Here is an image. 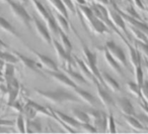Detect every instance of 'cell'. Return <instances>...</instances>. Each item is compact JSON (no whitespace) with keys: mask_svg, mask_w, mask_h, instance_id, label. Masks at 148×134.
<instances>
[{"mask_svg":"<svg viewBox=\"0 0 148 134\" xmlns=\"http://www.w3.org/2000/svg\"><path fill=\"white\" fill-rule=\"evenodd\" d=\"M101 53H103V58H105V60H106V63L109 65V67L111 68V69H113L114 71L118 74V75L123 76L124 75L123 67H122V66L120 65V64L118 63V62L116 61L113 57H112V55L109 53V51L106 49V47H103V49H101Z\"/></svg>","mask_w":148,"mask_h":134,"instance_id":"19","label":"cell"},{"mask_svg":"<svg viewBox=\"0 0 148 134\" xmlns=\"http://www.w3.org/2000/svg\"><path fill=\"white\" fill-rule=\"evenodd\" d=\"M15 126H16V130L21 133H25V120L23 117V113H18L17 118L15 120Z\"/></svg>","mask_w":148,"mask_h":134,"instance_id":"38","label":"cell"},{"mask_svg":"<svg viewBox=\"0 0 148 134\" xmlns=\"http://www.w3.org/2000/svg\"><path fill=\"white\" fill-rule=\"evenodd\" d=\"M127 49H128V51H129L130 63H131L133 69L138 67V66L142 65V55H141V53L137 51V49H136L134 45H128Z\"/></svg>","mask_w":148,"mask_h":134,"instance_id":"22","label":"cell"},{"mask_svg":"<svg viewBox=\"0 0 148 134\" xmlns=\"http://www.w3.org/2000/svg\"><path fill=\"white\" fill-rule=\"evenodd\" d=\"M106 49L109 51V53L112 55V57L120 64L123 68H127L128 67V60L127 57H126L125 53L124 51L122 49L121 47L117 45L115 41H107V43L105 45Z\"/></svg>","mask_w":148,"mask_h":134,"instance_id":"9","label":"cell"},{"mask_svg":"<svg viewBox=\"0 0 148 134\" xmlns=\"http://www.w3.org/2000/svg\"><path fill=\"white\" fill-rule=\"evenodd\" d=\"M17 2L21 3L23 5H27L29 2H31V1H29V0H17Z\"/></svg>","mask_w":148,"mask_h":134,"instance_id":"50","label":"cell"},{"mask_svg":"<svg viewBox=\"0 0 148 134\" xmlns=\"http://www.w3.org/2000/svg\"><path fill=\"white\" fill-rule=\"evenodd\" d=\"M52 45L55 49L56 55H57L58 62H59L61 69H72L74 64V59L71 55V53H68L60 43H58L55 39L53 37L52 39Z\"/></svg>","mask_w":148,"mask_h":134,"instance_id":"6","label":"cell"},{"mask_svg":"<svg viewBox=\"0 0 148 134\" xmlns=\"http://www.w3.org/2000/svg\"><path fill=\"white\" fill-rule=\"evenodd\" d=\"M107 131L110 133H116L117 132V128H116V122H115V118L114 115L111 111L108 114V128Z\"/></svg>","mask_w":148,"mask_h":134,"instance_id":"39","label":"cell"},{"mask_svg":"<svg viewBox=\"0 0 148 134\" xmlns=\"http://www.w3.org/2000/svg\"><path fill=\"white\" fill-rule=\"evenodd\" d=\"M135 117L141 122V124L148 130V115L145 113H140V114H135Z\"/></svg>","mask_w":148,"mask_h":134,"instance_id":"42","label":"cell"},{"mask_svg":"<svg viewBox=\"0 0 148 134\" xmlns=\"http://www.w3.org/2000/svg\"><path fill=\"white\" fill-rule=\"evenodd\" d=\"M53 15H54V17H55L56 21H57V24H58V26H59V28L68 35L70 31L69 18H67V17H65L64 15H62L61 13L56 12V11H55V13H53Z\"/></svg>","mask_w":148,"mask_h":134,"instance_id":"25","label":"cell"},{"mask_svg":"<svg viewBox=\"0 0 148 134\" xmlns=\"http://www.w3.org/2000/svg\"><path fill=\"white\" fill-rule=\"evenodd\" d=\"M107 8H108V14H109V17L112 20V22H113V24L117 27V29L122 35H125L128 41H131L130 31H129V29H128L127 25H126V22H125V20H124L123 16L121 15V13L111 6H108Z\"/></svg>","mask_w":148,"mask_h":134,"instance_id":"8","label":"cell"},{"mask_svg":"<svg viewBox=\"0 0 148 134\" xmlns=\"http://www.w3.org/2000/svg\"><path fill=\"white\" fill-rule=\"evenodd\" d=\"M32 23L34 24V27H35L36 32L38 33V35H39L46 43L52 45V39H53V37H52V35L49 29H48L47 25L44 24L41 19L38 18L37 16H32Z\"/></svg>","mask_w":148,"mask_h":134,"instance_id":"10","label":"cell"},{"mask_svg":"<svg viewBox=\"0 0 148 134\" xmlns=\"http://www.w3.org/2000/svg\"><path fill=\"white\" fill-rule=\"evenodd\" d=\"M124 120L128 124V126L132 128V129L136 130V131H141V130H147L143 125L141 124V122L135 117V116H128L124 115Z\"/></svg>","mask_w":148,"mask_h":134,"instance_id":"28","label":"cell"},{"mask_svg":"<svg viewBox=\"0 0 148 134\" xmlns=\"http://www.w3.org/2000/svg\"><path fill=\"white\" fill-rule=\"evenodd\" d=\"M101 79H103V84L105 87L109 88L114 93H119L121 91L120 84L110 74L106 73V72H101Z\"/></svg>","mask_w":148,"mask_h":134,"instance_id":"20","label":"cell"},{"mask_svg":"<svg viewBox=\"0 0 148 134\" xmlns=\"http://www.w3.org/2000/svg\"><path fill=\"white\" fill-rule=\"evenodd\" d=\"M76 11H78L79 16L83 17L87 27L91 32H93L95 35H109V33H111V30L106 26L105 23L93 14L90 6H87V4L76 5Z\"/></svg>","mask_w":148,"mask_h":134,"instance_id":"1","label":"cell"},{"mask_svg":"<svg viewBox=\"0 0 148 134\" xmlns=\"http://www.w3.org/2000/svg\"><path fill=\"white\" fill-rule=\"evenodd\" d=\"M29 1H31V3L34 5V8H35L36 12L39 14V16L41 17L44 21L52 14L51 11H50L49 9L46 8V7L42 4V2L40 1V0H29Z\"/></svg>","mask_w":148,"mask_h":134,"instance_id":"23","label":"cell"},{"mask_svg":"<svg viewBox=\"0 0 148 134\" xmlns=\"http://www.w3.org/2000/svg\"><path fill=\"white\" fill-rule=\"evenodd\" d=\"M89 117V123H91L97 132H106L108 128V114L103 110L93 108L85 110Z\"/></svg>","mask_w":148,"mask_h":134,"instance_id":"3","label":"cell"},{"mask_svg":"<svg viewBox=\"0 0 148 134\" xmlns=\"http://www.w3.org/2000/svg\"><path fill=\"white\" fill-rule=\"evenodd\" d=\"M9 107H10L11 109L14 110V111L18 112V113H23V106L21 105V104L19 103L18 101H16V100H15L14 102H12V103H11V104H9Z\"/></svg>","mask_w":148,"mask_h":134,"instance_id":"44","label":"cell"},{"mask_svg":"<svg viewBox=\"0 0 148 134\" xmlns=\"http://www.w3.org/2000/svg\"><path fill=\"white\" fill-rule=\"evenodd\" d=\"M62 71L71 79V81H73L74 83L76 84L78 87L79 86H87L90 84L80 73H77V72L73 71V69H62Z\"/></svg>","mask_w":148,"mask_h":134,"instance_id":"21","label":"cell"},{"mask_svg":"<svg viewBox=\"0 0 148 134\" xmlns=\"http://www.w3.org/2000/svg\"><path fill=\"white\" fill-rule=\"evenodd\" d=\"M71 116L74 119H76L80 124L89 123V117L87 115L86 111H83V110L78 109V108H73L71 110Z\"/></svg>","mask_w":148,"mask_h":134,"instance_id":"27","label":"cell"},{"mask_svg":"<svg viewBox=\"0 0 148 134\" xmlns=\"http://www.w3.org/2000/svg\"><path fill=\"white\" fill-rule=\"evenodd\" d=\"M52 113H53V118L55 120H57V122L62 125L63 127L66 128V130L69 132H75L76 129L80 128L81 124L77 121L76 119H74L72 116L66 115L65 113L58 110L52 109Z\"/></svg>","mask_w":148,"mask_h":134,"instance_id":"7","label":"cell"},{"mask_svg":"<svg viewBox=\"0 0 148 134\" xmlns=\"http://www.w3.org/2000/svg\"><path fill=\"white\" fill-rule=\"evenodd\" d=\"M0 29L2 31H4L5 33H7V35H13V37H16L21 39V35H18L16 29L13 27V25L2 16H0Z\"/></svg>","mask_w":148,"mask_h":134,"instance_id":"24","label":"cell"},{"mask_svg":"<svg viewBox=\"0 0 148 134\" xmlns=\"http://www.w3.org/2000/svg\"><path fill=\"white\" fill-rule=\"evenodd\" d=\"M134 47L137 49V51L141 53L143 58H146L148 60V43L135 41H134Z\"/></svg>","mask_w":148,"mask_h":134,"instance_id":"36","label":"cell"},{"mask_svg":"<svg viewBox=\"0 0 148 134\" xmlns=\"http://www.w3.org/2000/svg\"><path fill=\"white\" fill-rule=\"evenodd\" d=\"M142 64H143L144 67L146 68V70H147V73H148V60L146 59V58L142 57Z\"/></svg>","mask_w":148,"mask_h":134,"instance_id":"49","label":"cell"},{"mask_svg":"<svg viewBox=\"0 0 148 134\" xmlns=\"http://www.w3.org/2000/svg\"><path fill=\"white\" fill-rule=\"evenodd\" d=\"M146 12H147V13H148V10H147V9H146Z\"/></svg>","mask_w":148,"mask_h":134,"instance_id":"55","label":"cell"},{"mask_svg":"<svg viewBox=\"0 0 148 134\" xmlns=\"http://www.w3.org/2000/svg\"><path fill=\"white\" fill-rule=\"evenodd\" d=\"M142 2L144 3V5H145L146 9L148 10V0H142Z\"/></svg>","mask_w":148,"mask_h":134,"instance_id":"51","label":"cell"},{"mask_svg":"<svg viewBox=\"0 0 148 134\" xmlns=\"http://www.w3.org/2000/svg\"><path fill=\"white\" fill-rule=\"evenodd\" d=\"M95 86H97V97H99V102L103 104V107L107 108L109 111H111L113 108L116 107L114 98L112 97L111 94L106 90L105 86H103L99 83L95 84Z\"/></svg>","mask_w":148,"mask_h":134,"instance_id":"11","label":"cell"},{"mask_svg":"<svg viewBox=\"0 0 148 134\" xmlns=\"http://www.w3.org/2000/svg\"><path fill=\"white\" fill-rule=\"evenodd\" d=\"M73 92H74V94L78 97V99L80 100V101L86 103L87 105H89L90 107H93V108L99 107V104L101 103V102H99V100L97 99L95 96H93L91 93H89V92L85 91V90L81 89V88H79V87L75 88V89L73 90Z\"/></svg>","mask_w":148,"mask_h":134,"instance_id":"14","label":"cell"},{"mask_svg":"<svg viewBox=\"0 0 148 134\" xmlns=\"http://www.w3.org/2000/svg\"><path fill=\"white\" fill-rule=\"evenodd\" d=\"M36 94L43 99L47 100L48 102L52 104H63L68 102H80L76 95L70 93L68 91H65L63 89L52 90V91H45V90H35Z\"/></svg>","mask_w":148,"mask_h":134,"instance_id":"2","label":"cell"},{"mask_svg":"<svg viewBox=\"0 0 148 134\" xmlns=\"http://www.w3.org/2000/svg\"><path fill=\"white\" fill-rule=\"evenodd\" d=\"M8 49V47L6 45V43L0 39V51H5V49Z\"/></svg>","mask_w":148,"mask_h":134,"instance_id":"47","label":"cell"},{"mask_svg":"<svg viewBox=\"0 0 148 134\" xmlns=\"http://www.w3.org/2000/svg\"><path fill=\"white\" fill-rule=\"evenodd\" d=\"M58 37H59V39H60V43L62 45V47H63L64 49L68 51V53H72V49H73V47H72V43H71V41H70V39H68L67 33L64 32L63 30H61V29H60Z\"/></svg>","mask_w":148,"mask_h":134,"instance_id":"34","label":"cell"},{"mask_svg":"<svg viewBox=\"0 0 148 134\" xmlns=\"http://www.w3.org/2000/svg\"><path fill=\"white\" fill-rule=\"evenodd\" d=\"M80 129L82 132H87V133H95L97 129L91 123H83L80 125Z\"/></svg>","mask_w":148,"mask_h":134,"instance_id":"41","label":"cell"},{"mask_svg":"<svg viewBox=\"0 0 148 134\" xmlns=\"http://www.w3.org/2000/svg\"><path fill=\"white\" fill-rule=\"evenodd\" d=\"M2 78L5 80V82H8L14 78V65L12 64H4L2 69Z\"/></svg>","mask_w":148,"mask_h":134,"instance_id":"32","label":"cell"},{"mask_svg":"<svg viewBox=\"0 0 148 134\" xmlns=\"http://www.w3.org/2000/svg\"><path fill=\"white\" fill-rule=\"evenodd\" d=\"M128 29L129 31L132 33L133 37L135 39V41H143V43H148V39L143 32H142L140 29H138L137 27L133 26V25L128 24Z\"/></svg>","mask_w":148,"mask_h":134,"instance_id":"33","label":"cell"},{"mask_svg":"<svg viewBox=\"0 0 148 134\" xmlns=\"http://www.w3.org/2000/svg\"><path fill=\"white\" fill-rule=\"evenodd\" d=\"M13 53L16 55L17 60H18V63H21L25 69L29 70V71H32V72H35V73H37V74H40V75H43V72H42L43 68L40 65L39 62L34 61V60L21 55V53H18V51H13Z\"/></svg>","mask_w":148,"mask_h":134,"instance_id":"13","label":"cell"},{"mask_svg":"<svg viewBox=\"0 0 148 134\" xmlns=\"http://www.w3.org/2000/svg\"><path fill=\"white\" fill-rule=\"evenodd\" d=\"M1 1H2V2H4V3H7V4H8V2L10 1V0H1Z\"/></svg>","mask_w":148,"mask_h":134,"instance_id":"52","label":"cell"},{"mask_svg":"<svg viewBox=\"0 0 148 134\" xmlns=\"http://www.w3.org/2000/svg\"><path fill=\"white\" fill-rule=\"evenodd\" d=\"M116 107L119 108L123 115L128 116H135V108L132 104L131 100L127 97H118L116 98Z\"/></svg>","mask_w":148,"mask_h":134,"instance_id":"15","label":"cell"},{"mask_svg":"<svg viewBox=\"0 0 148 134\" xmlns=\"http://www.w3.org/2000/svg\"><path fill=\"white\" fill-rule=\"evenodd\" d=\"M0 60L4 62L5 64H12V65H16L18 63L16 55L14 53H7L5 51H0Z\"/></svg>","mask_w":148,"mask_h":134,"instance_id":"35","label":"cell"},{"mask_svg":"<svg viewBox=\"0 0 148 134\" xmlns=\"http://www.w3.org/2000/svg\"><path fill=\"white\" fill-rule=\"evenodd\" d=\"M134 74H135V82L140 86V87H141V86L143 85L144 80H145L144 79V73H143V68H142V65L134 68Z\"/></svg>","mask_w":148,"mask_h":134,"instance_id":"37","label":"cell"},{"mask_svg":"<svg viewBox=\"0 0 148 134\" xmlns=\"http://www.w3.org/2000/svg\"><path fill=\"white\" fill-rule=\"evenodd\" d=\"M47 1L50 4V6H51L56 12L61 13L62 15H64L65 17L69 18V16H68V11L66 10L65 6L63 5L61 0H47Z\"/></svg>","mask_w":148,"mask_h":134,"instance_id":"31","label":"cell"},{"mask_svg":"<svg viewBox=\"0 0 148 134\" xmlns=\"http://www.w3.org/2000/svg\"><path fill=\"white\" fill-rule=\"evenodd\" d=\"M29 51L33 53H35V55L38 59V62H39L40 65L42 66L44 71H59L58 65L51 59V58L47 57V55H43V53H40L39 51H37L36 49H29Z\"/></svg>","mask_w":148,"mask_h":134,"instance_id":"16","label":"cell"},{"mask_svg":"<svg viewBox=\"0 0 148 134\" xmlns=\"http://www.w3.org/2000/svg\"><path fill=\"white\" fill-rule=\"evenodd\" d=\"M85 1H86V2H87V3H88V2H90L91 0H85Z\"/></svg>","mask_w":148,"mask_h":134,"instance_id":"53","label":"cell"},{"mask_svg":"<svg viewBox=\"0 0 148 134\" xmlns=\"http://www.w3.org/2000/svg\"><path fill=\"white\" fill-rule=\"evenodd\" d=\"M126 87H127L128 91L133 96H135L139 101H145V100L143 99V96H142L141 87H140L136 82H128V83L126 84Z\"/></svg>","mask_w":148,"mask_h":134,"instance_id":"29","label":"cell"},{"mask_svg":"<svg viewBox=\"0 0 148 134\" xmlns=\"http://www.w3.org/2000/svg\"><path fill=\"white\" fill-rule=\"evenodd\" d=\"M25 132H42V122L39 118H34L31 120H25Z\"/></svg>","mask_w":148,"mask_h":134,"instance_id":"26","label":"cell"},{"mask_svg":"<svg viewBox=\"0 0 148 134\" xmlns=\"http://www.w3.org/2000/svg\"><path fill=\"white\" fill-rule=\"evenodd\" d=\"M131 2H132V4H133L136 8L139 9V10L146 11V7H145V5H144V3L142 2V0H131Z\"/></svg>","mask_w":148,"mask_h":134,"instance_id":"45","label":"cell"},{"mask_svg":"<svg viewBox=\"0 0 148 134\" xmlns=\"http://www.w3.org/2000/svg\"><path fill=\"white\" fill-rule=\"evenodd\" d=\"M74 3L76 5H84V4H87V2L85 0H73Z\"/></svg>","mask_w":148,"mask_h":134,"instance_id":"48","label":"cell"},{"mask_svg":"<svg viewBox=\"0 0 148 134\" xmlns=\"http://www.w3.org/2000/svg\"><path fill=\"white\" fill-rule=\"evenodd\" d=\"M45 24L47 25L48 29L50 30L51 35H55V37H58V35H59L60 28H59V26H58L57 21H56L55 17H54L53 13H52V14L50 15V16L48 17V18L45 20Z\"/></svg>","mask_w":148,"mask_h":134,"instance_id":"30","label":"cell"},{"mask_svg":"<svg viewBox=\"0 0 148 134\" xmlns=\"http://www.w3.org/2000/svg\"><path fill=\"white\" fill-rule=\"evenodd\" d=\"M45 73L49 75L53 80H55L58 84L65 88L74 90L76 87H78L73 81H71V79L65 73H61L59 71H45Z\"/></svg>","mask_w":148,"mask_h":134,"instance_id":"12","label":"cell"},{"mask_svg":"<svg viewBox=\"0 0 148 134\" xmlns=\"http://www.w3.org/2000/svg\"><path fill=\"white\" fill-rule=\"evenodd\" d=\"M1 76H2V75H1V71H0V77H1Z\"/></svg>","mask_w":148,"mask_h":134,"instance_id":"54","label":"cell"},{"mask_svg":"<svg viewBox=\"0 0 148 134\" xmlns=\"http://www.w3.org/2000/svg\"><path fill=\"white\" fill-rule=\"evenodd\" d=\"M81 45H82V47H81V51H82V55H83V61H84V63L86 64V66L88 67V69H89V71L91 72V74L95 76L97 81L103 86L101 71H99V67H97V55H95L93 51H91L84 43H81Z\"/></svg>","mask_w":148,"mask_h":134,"instance_id":"4","label":"cell"},{"mask_svg":"<svg viewBox=\"0 0 148 134\" xmlns=\"http://www.w3.org/2000/svg\"><path fill=\"white\" fill-rule=\"evenodd\" d=\"M93 2L97 3V4L103 5V6H105V7L110 6V1H109V0H93Z\"/></svg>","mask_w":148,"mask_h":134,"instance_id":"46","label":"cell"},{"mask_svg":"<svg viewBox=\"0 0 148 134\" xmlns=\"http://www.w3.org/2000/svg\"><path fill=\"white\" fill-rule=\"evenodd\" d=\"M7 86V104H11L14 102L17 98V95L19 93V83L13 78L12 80L8 81L6 83Z\"/></svg>","mask_w":148,"mask_h":134,"instance_id":"18","label":"cell"},{"mask_svg":"<svg viewBox=\"0 0 148 134\" xmlns=\"http://www.w3.org/2000/svg\"><path fill=\"white\" fill-rule=\"evenodd\" d=\"M8 5L10 7V10L12 12L13 16L27 28L31 29L32 28V15H29V13L27 11V9L25 8L21 3L16 2L10 0L8 2Z\"/></svg>","mask_w":148,"mask_h":134,"instance_id":"5","label":"cell"},{"mask_svg":"<svg viewBox=\"0 0 148 134\" xmlns=\"http://www.w3.org/2000/svg\"><path fill=\"white\" fill-rule=\"evenodd\" d=\"M141 92L143 99L148 103V80H144L143 85L141 86Z\"/></svg>","mask_w":148,"mask_h":134,"instance_id":"43","label":"cell"},{"mask_svg":"<svg viewBox=\"0 0 148 134\" xmlns=\"http://www.w3.org/2000/svg\"><path fill=\"white\" fill-rule=\"evenodd\" d=\"M73 59H74V64H75L77 69L79 70V73H80L81 75L89 82V83H93L95 85L99 83V82L97 81V79L95 78V76H93L92 74H91V72L89 71L88 67L86 66V64L84 63L83 60H80L77 57H73Z\"/></svg>","mask_w":148,"mask_h":134,"instance_id":"17","label":"cell"},{"mask_svg":"<svg viewBox=\"0 0 148 134\" xmlns=\"http://www.w3.org/2000/svg\"><path fill=\"white\" fill-rule=\"evenodd\" d=\"M63 5L65 6L66 10L68 11V13H72V14H75L76 13V6H75V3H74L73 0H61Z\"/></svg>","mask_w":148,"mask_h":134,"instance_id":"40","label":"cell"}]
</instances>
